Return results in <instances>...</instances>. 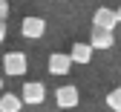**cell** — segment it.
<instances>
[{"label": "cell", "mask_w": 121, "mask_h": 112, "mask_svg": "<svg viewBox=\"0 0 121 112\" xmlns=\"http://www.w3.org/2000/svg\"><path fill=\"white\" fill-rule=\"evenodd\" d=\"M3 69H6V75H12V78H20V75H26V69H29V60H26L23 52H6V55H3Z\"/></svg>", "instance_id": "obj_1"}, {"label": "cell", "mask_w": 121, "mask_h": 112, "mask_svg": "<svg viewBox=\"0 0 121 112\" xmlns=\"http://www.w3.org/2000/svg\"><path fill=\"white\" fill-rule=\"evenodd\" d=\"M20 101L23 104H32V106L43 104V101H46V86L38 83V81H26L23 89H20Z\"/></svg>", "instance_id": "obj_2"}, {"label": "cell", "mask_w": 121, "mask_h": 112, "mask_svg": "<svg viewBox=\"0 0 121 112\" xmlns=\"http://www.w3.org/2000/svg\"><path fill=\"white\" fill-rule=\"evenodd\" d=\"M55 104H58V109H75L81 104V92L75 86H58L55 89Z\"/></svg>", "instance_id": "obj_3"}, {"label": "cell", "mask_w": 121, "mask_h": 112, "mask_svg": "<svg viewBox=\"0 0 121 112\" xmlns=\"http://www.w3.org/2000/svg\"><path fill=\"white\" fill-rule=\"evenodd\" d=\"M20 35L29 37V40L43 37V35H46V20H43V17H23V23H20Z\"/></svg>", "instance_id": "obj_4"}, {"label": "cell", "mask_w": 121, "mask_h": 112, "mask_svg": "<svg viewBox=\"0 0 121 112\" xmlns=\"http://www.w3.org/2000/svg\"><path fill=\"white\" fill-rule=\"evenodd\" d=\"M69 66H72L69 55H64V52H52L49 55V63H46L49 75H69Z\"/></svg>", "instance_id": "obj_5"}, {"label": "cell", "mask_w": 121, "mask_h": 112, "mask_svg": "<svg viewBox=\"0 0 121 112\" xmlns=\"http://www.w3.org/2000/svg\"><path fill=\"white\" fill-rule=\"evenodd\" d=\"M92 23H95V29H110V32H112L115 23H118V12H115V9H104V6H101V9L95 12Z\"/></svg>", "instance_id": "obj_6"}, {"label": "cell", "mask_w": 121, "mask_h": 112, "mask_svg": "<svg viewBox=\"0 0 121 112\" xmlns=\"http://www.w3.org/2000/svg\"><path fill=\"white\" fill-rule=\"evenodd\" d=\"M89 46H92V49H112V46H115V37H112L110 29H92Z\"/></svg>", "instance_id": "obj_7"}, {"label": "cell", "mask_w": 121, "mask_h": 112, "mask_svg": "<svg viewBox=\"0 0 121 112\" xmlns=\"http://www.w3.org/2000/svg\"><path fill=\"white\" fill-rule=\"evenodd\" d=\"M69 60L72 63H81V66H84V63H89V60H92V46H89V43H72V49H69Z\"/></svg>", "instance_id": "obj_8"}, {"label": "cell", "mask_w": 121, "mask_h": 112, "mask_svg": "<svg viewBox=\"0 0 121 112\" xmlns=\"http://www.w3.org/2000/svg\"><path fill=\"white\" fill-rule=\"evenodd\" d=\"M20 106H23L20 95H12V92L0 95V112H20Z\"/></svg>", "instance_id": "obj_9"}, {"label": "cell", "mask_w": 121, "mask_h": 112, "mask_svg": "<svg viewBox=\"0 0 121 112\" xmlns=\"http://www.w3.org/2000/svg\"><path fill=\"white\" fill-rule=\"evenodd\" d=\"M107 106H110L112 112H121V89H112V92L107 95Z\"/></svg>", "instance_id": "obj_10"}, {"label": "cell", "mask_w": 121, "mask_h": 112, "mask_svg": "<svg viewBox=\"0 0 121 112\" xmlns=\"http://www.w3.org/2000/svg\"><path fill=\"white\" fill-rule=\"evenodd\" d=\"M6 17H9V3L0 0V20H6Z\"/></svg>", "instance_id": "obj_11"}, {"label": "cell", "mask_w": 121, "mask_h": 112, "mask_svg": "<svg viewBox=\"0 0 121 112\" xmlns=\"http://www.w3.org/2000/svg\"><path fill=\"white\" fill-rule=\"evenodd\" d=\"M3 40H6V23L0 20V43H3Z\"/></svg>", "instance_id": "obj_12"}, {"label": "cell", "mask_w": 121, "mask_h": 112, "mask_svg": "<svg viewBox=\"0 0 121 112\" xmlns=\"http://www.w3.org/2000/svg\"><path fill=\"white\" fill-rule=\"evenodd\" d=\"M0 92H3V81H0Z\"/></svg>", "instance_id": "obj_13"}]
</instances>
